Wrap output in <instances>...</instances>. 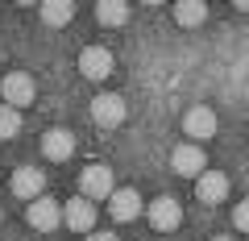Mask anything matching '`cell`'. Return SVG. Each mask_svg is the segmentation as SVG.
Here are the masks:
<instances>
[{
	"label": "cell",
	"instance_id": "obj_1",
	"mask_svg": "<svg viewBox=\"0 0 249 241\" xmlns=\"http://www.w3.org/2000/svg\"><path fill=\"white\" fill-rule=\"evenodd\" d=\"M79 191H83V200H91V204H96L100 196H112V191H116L112 170H108L104 162H91V167L79 175Z\"/></svg>",
	"mask_w": 249,
	"mask_h": 241
},
{
	"label": "cell",
	"instance_id": "obj_2",
	"mask_svg": "<svg viewBox=\"0 0 249 241\" xmlns=\"http://www.w3.org/2000/svg\"><path fill=\"white\" fill-rule=\"evenodd\" d=\"M34 79H29L25 71H13V75H4V83H0V96L9 100V108L13 112H21V108H29L34 104Z\"/></svg>",
	"mask_w": 249,
	"mask_h": 241
},
{
	"label": "cell",
	"instance_id": "obj_3",
	"mask_svg": "<svg viewBox=\"0 0 249 241\" xmlns=\"http://www.w3.org/2000/svg\"><path fill=\"white\" fill-rule=\"evenodd\" d=\"M145 216H150V224H154L158 233H175V229H178V221H183V208H178V200L158 196L150 208H145Z\"/></svg>",
	"mask_w": 249,
	"mask_h": 241
},
{
	"label": "cell",
	"instance_id": "obj_4",
	"mask_svg": "<svg viewBox=\"0 0 249 241\" xmlns=\"http://www.w3.org/2000/svg\"><path fill=\"white\" fill-rule=\"evenodd\" d=\"M62 221H67V229H75V233H96V204L83 200V196H75L71 204L62 208Z\"/></svg>",
	"mask_w": 249,
	"mask_h": 241
},
{
	"label": "cell",
	"instance_id": "obj_5",
	"mask_svg": "<svg viewBox=\"0 0 249 241\" xmlns=\"http://www.w3.org/2000/svg\"><path fill=\"white\" fill-rule=\"evenodd\" d=\"M124 112H129V108H124V96H96V100H91V121L104 125V129L121 125Z\"/></svg>",
	"mask_w": 249,
	"mask_h": 241
},
{
	"label": "cell",
	"instance_id": "obj_6",
	"mask_svg": "<svg viewBox=\"0 0 249 241\" xmlns=\"http://www.w3.org/2000/svg\"><path fill=\"white\" fill-rule=\"evenodd\" d=\"M42 187H46V175L37 167H21V170H13V196H21V200H42Z\"/></svg>",
	"mask_w": 249,
	"mask_h": 241
},
{
	"label": "cell",
	"instance_id": "obj_7",
	"mask_svg": "<svg viewBox=\"0 0 249 241\" xmlns=\"http://www.w3.org/2000/svg\"><path fill=\"white\" fill-rule=\"evenodd\" d=\"M79 71L88 75V79H108V75H112V50L88 46V50L79 54Z\"/></svg>",
	"mask_w": 249,
	"mask_h": 241
},
{
	"label": "cell",
	"instance_id": "obj_8",
	"mask_svg": "<svg viewBox=\"0 0 249 241\" xmlns=\"http://www.w3.org/2000/svg\"><path fill=\"white\" fill-rule=\"evenodd\" d=\"M108 208H112V221H137L142 216V196H137L133 187H116L112 196H108Z\"/></svg>",
	"mask_w": 249,
	"mask_h": 241
},
{
	"label": "cell",
	"instance_id": "obj_9",
	"mask_svg": "<svg viewBox=\"0 0 249 241\" xmlns=\"http://www.w3.org/2000/svg\"><path fill=\"white\" fill-rule=\"evenodd\" d=\"M25 216H29V224H34V229L50 233V229H58V221H62V208L54 204L50 196H42V200H34V204L25 208Z\"/></svg>",
	"mask_w": 249,
	"mask_h": 241
},
{
	"label": "cell",
	"instance_id": "obj_10",
	"mask_svg": "<svg viewBox=\"0 0 249 241\" xmlns=\"http://www.w3.org/2000/svg\"><path fill=\"white\" fill-rule=\"evenodd\" d=\"M183 129H187V137L208 142V137L216 133V112H212V108H191V112L183 116Z\"/></svg>",
	"mask_w": 249,
	"mask_h": 241
},
{
	"label": "cell",
	"instance_id": "obj_11",
	"mask_svg": "<svg viewBox=\"0 0 249 241\" xmlns=\"http://www.w3.org/2000/svg\"><path fill=\"white\" fill-rule=\"evenodd\" d=\"M204 150H199V146H178V150L175 154H170V167H175L178 170V175H187V179H191V175H204Z\"/></svg>",
	"mask_w": 249,
	"mask_h": 241
},
{
	"label": "cell",
	"instance_id": "obj_12",
	"mask_svg": "<svg viewBox=\"0 0 249 241\" xmlns=\"http://www.w3.org/2000/svg\"><path fill=\"white\" fill-rule=\"evenodd\" d=\"M42 154H46L50 162H67V158L75 154V137L67 133V129H50V133L42 137Z\"/></svg>",
	"mask_w": 249,
	"mask_h": 241
},
{
	"label": "cell",
	"instance_id": "obj_13",
	"mask_svg": "<svg viewBox=\"0 0 249 241\" xmlns=\"http://www.w3.org/2000/svg\"><path fill=\"white\" fill-rule=\"evenodd\" d=\"M196 191H199V200H204V204H220V200L229 196V179H224L220 170H204Z\"/></svg>",
	"mask_w": 249,
	"mask_h": 241
},
{
	"label": "cell",
	"instance_id": "obj_14",
	"mask_svg": "<svg viewBox=\"0 0 249 241\" xmlns=\"http://www.w3.org/2000/svg\"><path fill=\"white\" fill-rule=\"evenodd\" d=\"M204 17H208V4H199V0H183V4H175V21H178L183 29L199 25Z\"/></svg>",
	"mask_w": 249,
	"mask_h": 241
},
{
	"label": "cell",
	"instance_id": "obj_15",
	"mask_svg": "<svg viewBox=\"0 0 249 241\" xmlns=\"http://www.w3.org/2000/svg\"><path fill=\"white\" fill-rule=\"evenodd\" d=\"M71 17H75L71 0H50V4H42V21H46V25H67Z\"/></svg>",
	"mask_w": 249,
	"mask_h": 241
},
{
	"label": "cell",
	"instance_id": "obj_16",
	"mask_svg": "<svg viewBox=\"0 0 249 241\" xmlns=\"http://www.w3.org/2000/svg\"><path fill=\"white\" fill-rule=\"evenodd\" d=\"M96 17L104 21V25H124V21H129V4H116V0H104V4H96Z\"/></svg>",
	"mask_w": 249,
	"mask_h": 241
},
{
	"label": "cell",
	"instance_id": "obj_17",
	"mask_svg": "<svg viewBox=\"0 0 249 241\" xmlns=\"http://www.w3.org/2000/svg\"><path fill=\"white\" fill-rule=\"evenodd\" d=\"M17 129H21V116L13 112L9 104L0 108V142H9V137H17Z\"/></svg>",
	"mask_w": 249,
	"mask_h": 241
},
{
	"label": "cell",
	"instance_id": "obj_18",
	"mask_svg": "<svg viewBox=\"0 0 249 241\" xmlns=\"http://www.w3.org/2000/svg\"><path fill=\"white\" fill-rule=\"evenodd\" d=\"M232 221H237V229L249 233V200H245V204H237V216H232Z\"/></svg>",
	"mask_w": 249,
	"mask_h": 241
},
{
	"label": "cell",
	"instance_id": "obj_19",
	"mask_svg": "<svg viewBox=\"0 0 249 241\" xmlns=\"http://www.w3.org/2000/svg\"><path fill=\"white\" fill-rule=\"evenodd\" d=\"M88 241H116V233H88Z\"/></svg>",
	"mask_w": 249,
	"mask_h": 241
},
{
	"label": "cell",
	"instance_id": "obj_20",
	"mask_svg": "<svg viewBox=\"0 0 249 241\" xmlns=\"http://www.w3.org/2000/svg\"><path fill=\"white\" fill-rule=\"evenodd\" d=\"M216 241H232V237H216Z\"/></svg>",
	"mask_w": 249,
	"mask_h": 241
},
{
	"label": "cell",
	"instance_id": "obj_21",
	"mask_svg": "<svg viewBox=\"0 0 249 241\" xmlns=\"http://www.w3.org/2000/svg\"><path fill=\"white\" fill-rule=\"evenodd\" d=\"M0 216H4V212H0Z\"/></svg>",
	"mask_w": 249,
	"mask_h": 241
}]
</instances>
